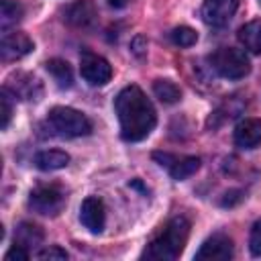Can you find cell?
Listing matches in <instances>:
<instances>
[{
    "label": "cell",
    "instance_id": "8",
    "mask_svg": "<svg viewBox=\"0 0 261 261\" xmlns=\"http://www.w3.org/2000/svg\"><path fill=\"white\" fill-rule=\"evenodd\" d=\"M241 0H204L202 4V18L208 27L220 29L228 24V20L234 16Z\"/></svg>",
    "mask_w": 261,
    "mask_h": 261
},
{
    "label": "cell",
    "instance_id": "3",
    "mask_svg": "<svg viewBox=\"0 0 261 261\" xmlns=\"http://www.w3.org/2000/svg\"><path fill=\"white\" fill-rule=\"evenodd\" d=\"M208 59H210V67L226 80H241L251 71L249 57L245 55L243 49L237 47H220Z\"/></svg>",
    "mask_w": 261,
    "mask_h": 261
},
{
    "label": "cell",
    "instance_id": "13",
    "mask_svg": "<svg viewBox=\"0 0 261 261\" xmlns=\"http://www.w3.org/2000/svg\"><path fill=\"white\" fill-rule=\"evenodd\" d=\"M65 20L71 24V27H77V29H88L94 24L96 20V10H94V4L90 0H77L73 2L67 10H65Z\"/></svg>",
    "mask_w": 261,
    "mask_h": 261
},
{
    "label": "cell",
    "instance_id": "24",
    "mask_svg": "<svg viewBox=\"0 0 261 261\" xmlns=\"http://www.w3.org/2000/svg\"><path fill=\"white\" fill-rule=\"evenodd\" d=\"M0 104H2V122H0V126H2V130L8 126V122H10V116H12V104H10V94L2 88V94H0Z\"/></svg>",
    "mask_w": 261,
    "mask_h": 261
},
{
    "label": "cell",
    "instance_id": "20",
    "mask_svg": "<svg viewBox=\"0 0 261 261\" xmlns=\"http://www.w3.org/2000/svg\"><path fill=\"white\" fill-rule=\"evenodd\" d=\"M24 10L22 6L16 2V0H2V10H0V24H2V31L10 29L12 24H16L20 18H22Z\"/></svg>",
    "mask_w": 261,
    "mask_h": 261
},
{
    "label": "cell",
    "instance_id": "27",
    "mask_svg": "<svg viewBox=\"0 0 261 261\" xmlns=\"http://www.w3.org/2000/svg\"><path fill=\"white\" fill-rule=\"evenodd\" d=\"M239 194H241V192H226V194H224L226 198H222V206H232L234 202H239V200L243 198V196H239Z\"/></svg>",
    "mask_w": 261,
    "mask_h": 261
},
{
    "label": "cell",
    "instance_id": "4",
    "mask_svg": "<svg viewBox=\"0 0 261 261\" xmlns=\"http://www.w3.org/2000/svg\"><path fill=\"white\" fill-rule=\"evenodd\" d=\"M49 124L63 137H86L92 133L90 118L69 106H55L49 110Z\"/></svg>",
    "mask_w": 261,
    "mask_h": 261
},
{
    "label": "cell",
    "instance_id": "14",
    "mask_svg": "<svg viewBox=\"0 0 261 261\" xmlns=\"http://www.w3.org/2000/svg\"><path fill=\"white\" fill-rule=\"evenodd\" d=\"M69 163V155L61 149H45L35 155V165L43 171H55Z\"/></svg>",
    "mask_w": 261,
    "mask_h": 261
},
{
    "label": "cell",
    "instance_id": "7",
    "mask_svg": "<svg viewBox=\"0 0 261 261\" xmlns=\"http://www.w3.org/2000/svg\"><path fill=\"white\" fill-rule=\"evenodd\" d=\"M4 90L12 96V98H18L22 102H37L41 96H43V84L31 75V73H24V71H16L12 73L6 84H4Z\"/></svg>",
    "mask_w": 261,
    "mask_h": 261
},
{
    "label": "cell",
    "instance_id": "15",
    "mask_svg": "<svg viewBox=\"0 0 261 261\" xmlns=\"http://www.w3.org/2000/svg\"><path fill=\"white\" fill-rule=\"evenodd\" d=\"M239 41L247 51L261 55V20H251L243 24L239 29Z\"/></svg>",
    "mask_w": 261,
    "mask_h": 261
},
{
    "label": "cell",
    "instance_id": "9",
    "mask_svg": "<svg viewBox=\"0 0 261 261\" xmlns=\"http://www.w3.org/2000/svg\"><path fill=\"white\" fill-rule=\"evenodd\" d=\"M232 255H234L232 241L224 234H212L200 245L196 253V261H228Z\"/></svg>",
    "mask_w": 261,
    "mask_h": 261
},
{
    "label": "cell",
    "instance_id": "19",
    "mask_svg": "<svg viewBox=\"0 0 261 261\" xmlns=\"http://www.w3.org/2000/svg\"><path fill=\"white\" fill-rule=\"evenodd\" d=\"M153 92L155 96L163 102V104H175L181 98V90L177 84H173L171 80H155L153 82Z\"/></svg>",
    "mask_w": 261,
    "mask_h": 261
},
{
    "label": "cell",
    "instance_id": "1",
    "mask_svg": "<svg viewBox=\"0 0 261 261\" xmlns=\"http://www.w3.org/2000/svg\"><path fill=\"white\" fill-rule=\"evenodd\" d=\"M114 110L120 122V137L128 143L143 141L155 128L157 112L139 86L122 88L114 100Z\"/></svg>",
    "mask_w": 261,
    "mask_h": 261
},
{
    "label": "cell",
    "instance_id": "2",
    "mask_svg": "<svg viewBox=\"0 0 261 261\" xmlns=\"http://www.w3.org/2000/svg\"><path fill=\"white\" fill-rule=\"evenodd\" d=\"M188 237H190V220L186 216H175L145 247L141 257L149 261H173L181 255Z\"/></svg>",
    "mask_w": 261,
    "mask_h": 261
},
{
    "label": "cell",
    "instance_id": "22",
    "mask_svg": "<svg viewBox=\"0 0 261 261\" xmlns=\"http://www.w3.org/2000/svg\"><path fill=\"white\" fill-rule=\"evenodd\" d=\"M37 257L43 259V261H63V259H67V253H65L61 247L51 245V247L41 249V251L37 253Z\"/></svg>",
    "mask_w": 261,
    "mask_h": 261
},
{
    "label": "cell",
    "instance_id": "16",
    "mask_svg": "<svg viewBox=\"0 0 261 261\" xmlns=\"http://www.w3.org/2000/svg\"><path fill=\"white\" fill-rule=\"evenodd\" d=\"M14 243L24 247V249H31V247H37L43 243V230L41 226L33 224V222H20L16 226V232H14Z\"/></svg>",
    "mask_w": 261,
    "mask_h": 261
},
{
    "label": "cell",
    "instance_id": "11",
    "mask_svg": "<svg viewBox=\"0 0 261 261\" xmlns=\"http://www.w3.org/2000/svg\"><path fill=\"white\" fill-rule=\"evenodd\" d=\"M35 49L33 41L24 33H4L0 43V57L2 61H16L29 55Z\"/></svg>",
    "mask_w": 261,
    "mask_h": 261
},
{
    "label": "cell",
    "instance_id": "23",
    "mask_svg": "<svg viewBox=\"0 0 261 261\" xmlns=\"http://www.w3.org/2000/svg\"><path fill=\"white\" fill-rule=\"evenodd\" d=\"M249 249L255 257H261V220H257L249 234Z\"/></svg>",
    "mask_w": 261,
    "mask_h": 261
},
{
    "label": "cell",
    "instance_id": "21",
    "mask_svg": "<svg viewBox=\"0 0 261 261\" xmlns=\"http://www.w3.org/2000/svg\"><path fill=\"white\" fill-rule=\"evenodd\" d=\"M169 39L177 47H192L198 41V33L194 29H190V27H175L169 33Z\"/></svg>",
    "mask_w": 261,
    "mask_h": 261
},
{
    "label": "cell",
    "instance_id": "18",
    "mask_svg": "<svg viewBox=\"0 0 261 261\" xmlns=\"http://www.w3.org/2000/svg\"><path fill=\"white\" fill-rule=\"evenodd\" d=\"M198 169H200V157L186 155V157H177V159L171 163V167H169L167 171H169V175H171L173 179L181 181V179L194 175Z\"/></svg>",
    "mask_w": 261,
    "mask_h": 261
},
{
    "label": "cell",
    "instance_id": "28",
    "mask_svg": "<svg viewBox=\"0 0 261 261\" xmlns=\"http://www.w3.org/2000/svg\"><path fill=\"white\" fill-rule=\"evenodd\" d=\"M108 4L114 8H122V6H126V0H108Z\"/></svg>",
    "mask_w": 261,
    "mask_h": 261
},
{
    "label": "cell",
    "instance_id": "12",
    "mask_svg": "<svg viewBox=\"0 0 261 261\" xmlns=\"http://www.w3.org/2000/svg\"><path fill=\"white\" fill-rule=\"evenodd\" d=\"M234 145L239 149H255L261 145V118H243L234 126Z\"/></svg>",
    "mask_w": 261,
    "mask_h": 261
},
{
    "label": "cell",
    "instance_id": "17",
    "mask_svg": "<svg viewBox=\"0 0 261 261\" xmlns=\"http://www.w3.org/2000/svg\"><path fill=\"white\" fill-rule=\"evenodd\" d=\"M45 67L51 73V77L57 82L59 88H71L73 86V71H71V67H69L67 61L53 57V59H49L45 63Z\"/></svg>",
    "mask_w": 261,
    "mask_h": 261
},
{
    "label": "cell",
    "instance_id": "6",
    "mask_svg": "<svg viewBox=\"0 0 261 261\" xmlns=\"http://www.w3.org/2000/svg\"><path fill=\"white\" fill-rule=\"evenodd\" d=\"M80 73L90 86H106L112 77V65L92 51H84L80 55Z\"/></svg>",
    "mask_w": 261,
    "mask_h": 261
},
{
    "label": "cell",
    "instance_id": "25",
    "mask_svg": "<svg viewBox=\"0 0 261 261\" xmlns=\"http://www.w3.org/2000/svg\"><path fill=\"white\" fill-rule=\"evenodd\" d=\"M27 259H29V249H24L16 243L4 253V261H27Z\"/></svg>",
    "mask_w": 261,
    "mask_h": 261
},
{
    "label": "cell",
    "instance_id": "10",
    "mask_svg": "<svg viewBox=\"0 0 261 261\" xmlns=\"http://www.w3.org/2000/svg\"><path fill=\"white\" fill-rule=\"evenodd\" d=\"M80 220H82V224H84L90 232H94V234L102 232L104 222H106V208H104V202H102L98 196H88V198L82 202V206H80Z\"/></svg>",
    "mask_w": 261,
    "mask_h": 261
},
{
    "label": "cell",
    "instance_id": "5",
    "mask_svg": "<svg viewBox=\"0 0 261 261\" xmlns=\"http://www.w3.org/2000/svg\"><path fill=\"white\" fill-rule=\"evenodd\" d=\"M29 206L43 216H55L65 206V194L57 186H39L29 196Z\"/></svg>",
    "mask_w": 261,
    "mask_h": 261
},
{
    "label": "cell",
    "instance_id": "26",
    "mask_svg": "<svg viewBox=\"0 0 261 261\" xmlns=\"http://www.w3.org/2000/svg\"><path fill=\"white\" fill-rule=\"evenodd\" d=\"M130 51L137 55V57H143L147 53V39L143 35H137L133 41H130Z\"/></svg>",
    "mask_w": 261,
    "mask_h": 261
}]
</instances>
